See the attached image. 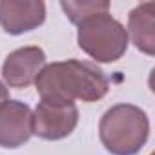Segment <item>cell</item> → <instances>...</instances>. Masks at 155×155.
I'll return each mask as SVG.
<instances>
[{
    "instance_id": "6da1fadb",
    "label": "cell",
    "mask_w": 155,
    "mask_h": 155,
    "mask_svg": "<svg viewBox=\"0 0 155 155\" xmlns=\"http://www.w3.org/2000/svg\"><path fill=\"white\" fill-rule=\"evenodd\" d=\"M40 101L49 104H75V101L97 102L110 91L104 71L86 60H62L42 68L35 81Z\"/></svg>"
},
{
    "instance_id": "7a4b0ae2",
    "label": "cell",
    "mask_w": 155,
    "mask_h": 155,
    "mask_svg": "<svg viewBox=\"0 0 155 155\" xmlns=\"http://www.w3.org/2000/svg\"><path fill=\"white\" fill-rule=\"evenodd\" d=\"M150 137V119L135 104H115L99 122V139L111 155H137Z\"/></svg>"
},
{
    "instance_id": "3957f363",
    "label": "cell",
    "mask_w": 155,
    "mask_h": 155,
    "mask_svg": "<svg viewBox=\"0 0 155 155\" xmlns=\"http://www.w3.org/2000/svg\"><path fill=\"white\" fill-rule=\"evenodd\" d=\"M77 44L95 62L111 64L128 51L130 38L126 28L111 17L110 11H102L79 24Z\"/></svg>"
},
{
    "instance_id": "277c9868",
    "label": "cell",
    "mask_w": 155,
    "mask_h": 155,
    "mask_svg": "<svg viewBox=\"0 0 155 155\" xmlns=\"http://www.w3.org/2000/svg\"><path fill=\"white\" fill-rule=\"evenodd\" d=\"M79 124V108L75 104H49L40 101L31 115V133L44 140L69 137Z\"/></svg>"
},
{
    "instance_id": "5b68a950",
    "label": "cell",
    "mask_w": 155,
    "mask_h": 155,
    "mask_svg": "<svg viewBox=\"0 0 155 155\" xmlns=\"http://www.w3.org/2000/svg\"><path fill=\"white\" fill-rule=\"evenodd\" d=\"M46 66V53L38 46H24L11 51L2 64V79L9 88L31 86L42 68Z\"/></svg>"
},
{
    "instance_id": "8992f818",
    "label": "cell",
    "mask_w": 155,
    "mask_h": 155,
    "mask_svg": "<svg viewBox=\"0 0 155 155\" xmlns=\"http://www.w3.org/2000/svg\"><path fill=\"white\" fill-rule=\"evenodd\" d=\"M46 20V4L40 0H0V28L9 35L37 29Z\"/></svg>"
},
{
    "instance_id": "52a82bcc",
    "label": "cell",
    "mask_w": 155,
    "mask_h": 155,
    "mask_svg": "<svg viewBox=\"0 0 155 155\" xmlns=\"http://www.w3.org/2000/svg\"><path fill=\"white\" fill-rule=\"evenodd\" d=\"M31 108L22 101L0 104V148L15 150L31 139Z\"/></svg>"
},
{
    "instance_id": "ba28073f",
    "label": "cell",
    "mask_w": 155,
    "mask_h": 155,
    "mask_svg": "<svg viewBox=\"0 0 155 155\" xmlns=\"http://www.w3.org/2000/svg\"><path fill=\"white\" fill-rule=\"evenodd\" d=\"M128 38L139 51L148 57L155 55V4L144 2L133 8L128 15Z\"/></svg>"
},
{
    "instance_id": "9c48e42d",
    "label": "cell",
    "mask_w": 155,
    "mask_h": 155,
    "mask_svg": "<svg viewBox=\"0 0 155 155\" xmlns=\"http://www.w3.org/2000/svg\"><path fill=\"white\" fill-rule=\"evenodd\" d=\"M62 11L66 13V17L75 24L79 26L82 20L90 18L91 15L102 13V11H110V2L106 0H79V2H73V0H62L60 2Z\"/></svg>"
},
{
    "instance_id": "30bf717a",
    "label": "cell",
    "mask_w": 155,
    "mask_h": 155,
    "mask_svg": "<svg viewBox=\"0 0 155 155\" xmlns=\"http://www.w3.org/2000/svg\"><path fill=\"white\" fill-rule=\"evenodd\" d=\"M8 99H9V90H8V86L4 82H0V104L6 102Z\"/></svg>"
}]
</instances>
